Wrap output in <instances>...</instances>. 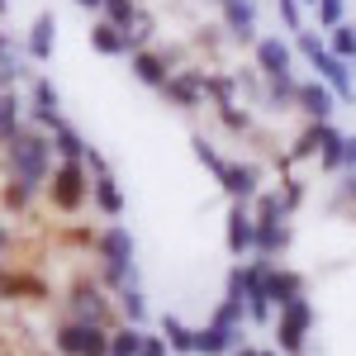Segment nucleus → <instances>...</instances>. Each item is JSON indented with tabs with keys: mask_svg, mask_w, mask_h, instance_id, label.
Masks as SVG:
<instances>
[{
	"mask_svg": "<svg viewBox=\"0 0 356 356\" xmlns=\"http://www.w3.org/2000/svg\"><path fill=\"white\" fill-rule=\"evenodd\" d=\"M90 48H95L100 57H124L129 53V33L114 29L110 19H95V24H90Z\"/></svg>",
	"mask_w": 356,
	"mask_h": 356,
	"instance_id": "19",
	"label": "nucleus"
},
{
	"mask_svg": "<svg viewBox=\"0 0 356 356\" xmlns=\"http://www.w3.org/2000/svg\"><path fill=\"white\" fill-rule=\"evenodd\" d=\"M43 195H48L53 214H67V219L81 214L86 204H90V171H86V162H57Z\"/></svg>",
	"mask_w": 356,
	"mask_h": 356,
	"instance_id": "5",
	"label": "nucleus"
},
{
	"mask_svg": "<svg viewBox=\"0 0 356 356\" xmlns=\"http://www.w3.org/2000/svg\"><path fill=\"white\" fill-rule=\"evenodd\" d=\"M290 62H295V48H290L285 38H257V67H261L266 81H271V76H285Z\"/></svg>",
	"mask_w": 356,
	"mask_h": 356,
	"instance_id": "14",
	"label": "nucleus"
},
{
	"mask_svg": "<svg viewBox=\"0 0 356 356\" xmlns=\"http://www.w3.org/2000/svg\"><path fill=\"white\" fill-rule=\"evenodd\" d=\"M90 204L105 214V219H119L124 214V191H119V181H114V171H90Z\"/></svg>",
	"mask_w": 356,
	"mask_h": 356,
	"instance_id": "12",
	"label": "nucleus"
},
{
	"mask_svg": "<svg viewBox=\"0 0 356 356\" xmlns=\"http://www.w3.org/2000/svg\"><path fill=\"white\" fill-rule=\"evenodd\" d=\"M223 243L233 257H257V219L247 204H233L228 209V228H223Z\"/></svg>",
	"mask_w": 356,
	"mask_h": 356,
	"instance_id": "8",
	"label": "nucleus"
},
{
	"mask_svg": "<svg viewBox=\"0 0 356 356\" xmlns=\"http://www.w3.org/2000/svg\"><path fill=\"white\" fill-rule=\"evenodd\" d=\"M290 157H318V129L309 124L300 138H295V147H290Z\"/></svg>",
	"mask_w": 356,
	"mask_h": 356,
	"instance_id": "36",
	"label": "nucleus"
},
{
	"mask_svg": "<svg viewBox=\"0 0 356 356\" xmlns=\"http://www.w3.org/2000/svg\"><path fill=\"white\" fill-rule=\"evenodd\" d=\"M19 105H24V100H19L15 90H0V147L24 129V124H19Z\"/></svg>",
	"mask_w": 356,
	"mask_h": 356,
	"instance_id": "26",
	"label": "nucleus"
},
{
	"mask_svg": "<svg viewBox=\"0 0 356 356\" xmlns=\"http://www.w3.org/2000/svg\"><path fill=\"white\" fill-rule=\"evenodd\" d=\"M95 280L119 295L124 285H134L138 271H134V233L124 228V223H110V228H100L95 233Z\"/></svg>",
	"mask_w": 356,
	"mask_h": 356,
	"instance_id": "2",
	"label": "nucleus"
},
{
	"mask_svg": "<svg viewBox=\"0 0 356 356\" xmlns=\"http://www.w3.org/2000/svg\"><path fill=\"white\" fill-rule=\"evenodd\" d=\"M53 38H57V19L53 15H38L33 29H29V57L33 62H48L53 57Z\"/></svg>",
	"mask_w": 356,
	"mask_h": 356,
	"instance_id": "21",
	"label": "nucleus"
},
{
	"mask_svg": "<svg viewBox=\"0 0 356 356\" xmlns=\"http://www.w3.org/2000/svg\"><path fill=\"white\" fill-rule=\"evenodd\" d=\"M100 19H110L114 29H129L138 24V0H105V10H100Z\"/></svg>",
	"mask_w": 356,
	"mask_h": 356,
	"instance_id": "29",
	"label": "nucleus"
},
{
	"mask_svg": "<svg viewBox=\"0 0 356 356\" xmlns=\"http://www.w3.org/2000/svg\"><path fill=\"white\" fill-rule=\"evenodd\" d=\"M223 29L238 43H257V10H252V0H228L223 5Z\"/></svg>",
	"mask_w": 356,
	"mask_h": 356,
	"instance_id": "16",
	"label": "nucleus"
},
{
	"mask_svg": "<svg viewBox=\"0 0 356 356\" xmlns=\"http://www.w3.org/2000/svg\"><path fill=\"white\" fill-rule=\"evenodd\" d=\"M252 219H257V223H285V219H290V209H285L280 191H261V195H257V200H252Z\"/></svg>",
	"mask_w": 356,
	"mask_h": 356,
	"instance_id": "25",
	"label": "nucleus"
},
{
	"mask_svg": "<svg viewBox=\"0 0 356 356\" xmlns=\"http://www.w3.org/2000/svg\"><path fill=\"white\" fill-rule=\"evenodd\" d=\"M275 5H280V19H285V29L304 33V10H300V0H275Z\"/></svg>",
	"mask_w": 356,
	"mask_h": 356,
	"instance_id": "38",
	"label": "nucleus"
},
{
	"mask_svg": "<svg viewBox=\"0 0 356 356\" xmlns=\"http://www.w3.org/2000/svg\"><path fill=\"white\" fill-rule=\"evenodd\" d=\"M138 352H143V328H134V323L110 328V356H138Z\"/></svg>",
	"mask_w": 356,
	"mask_h": 356,
	"instance_id": "28",
	"label": "nucleus"
},
{
	"mask_svg": "<svg viewBox=\"0 0 356 356\" xmlns=\"http://www.w3.org/2000/svg\"><path fill=\"white\" fill-rule=\"evenodd\" d=\"M162 90H166V100H176L181 110H200V100H204V72H195V67L171 72V81Z\"/></svg>",
	"mask_w": 356,
	"mask_h": 356,
	"instance_id": "13",
	"label": "nucleus"
},
{
	"mask_svg": "<svg viewBox=\"0 0 356 356\" xmlns=\"http://www.w3.org/2000/svg\"><path fill=\"white\" fill-rule=\"evenodd\" d=\"M10 252V228H5V219H0V257Z\"/></svg>",
	"mask_w": 356,
	"mask_h": 356,
	"instance_id": "43",
	"label": "nucleus"
},
{
	"mask_svg": "<svg viewBox=\"0 0 356 356\" xmlns=\"http://www.w3.org/2000/svg\"><path fill=\"white\" fill-rule=\"evenodd\" d=\"M223 191L233 195V204H252V200H257V181H261V171H257V162H228L223 166Z\"/></svg>",
	"mask_w": 356,
	"mask_h": 356,
	"instance_id": "9",
	"label": "nucleus"
},
{
	"mask_svg": "<svg viewBox=\"0 0 356 356\" xmlns=\"http://www.w3.org/2000/svg\"><path fill=\"white\" fill-rule=\"evenodd\" d=\"M0 53H5V33H0Z\"/></svg>",
	"mask_w": 356,
	"mask_h": 356,
	"instance_id": "45",
	"label": "nucleus"
},
{
	"mask_svg": "<svg viewBox=\"0 0 356 356\" xmlns=\"http://www.w3.org/2000/svg\"><path fill=\"white\" fill-rule=\"evenodd\" d=\"M204 95H214V105H233V76H209L204 72Z\"/></svg>",
	"mask_w": 356,
	"mask_h": 356,
	"instance_id": "34",
	"label": "nucleus"
},
{
	"mask_svg": "<svg viewBox=\"0 0 356 356\" xmlns=\"http://www.w3.org/2000/svg\"><path fill=\"white\" fill-rule=\"evenodd\" d=\"M171 72H176V67H171V57L147 53V48H143V53H134V76L143 86H157V90H162V86L171 81Z\"/></svg>",
	"mask_w": 356,
	"mask_h": 356,
	"instance_id": "18",
	"label": "nucleus"
},
{
	"mask_svg": "<svg viewBox=\"0 0 356 356\" xmlns=\"http://www.w3.org/2000/svg\"><path fill=\"white\" fill-rule=\"evenodd\" d=\"M76 5H81V10H95V15L105 10V0H76Z\"/></svg>",
	"mask_w": 356,
	"mask_h": 356,
	"instance_id": "44",
	"label": "nucleus"
},
{
	"mask_svg": "<svg viewBox=\"0 0 356 356\" xmlns=\"http://www.w3.org/2000/svg\"><path fill=\"white\" fill-rule=\"evenodd\" d=\"M309 328H314V304L295 300L275 309V352L280 356H304L309 352Z\"/></svg>",
	"mask_w": 356,
	"mask_h": 356,
	"instance_id": "6",
	"label": "nucleus"
},
{
	"mask_svg": "<svg viewBox=\"0 0 356 356\" xmlns=\"http://www.w3.org/2000/svg\"><path fill=\"white\" fill-rule=\"evenodd\" d=\"M0 5H5V0H0Z\"/></svg>",
	"mask_w": 356,
	"mask_h": 356,
	"instance_id": "48",
	"label": "nucleus"
},
{
	"mask_svg": "<svg viewBox=\"0 0 356 356\" xmlns=\"http://www.w3.org/2000/svg\"><path fill=\"white\" fill-rule=\"evenodd\" d=\"M295 53H300L304 62H309V67L318 72V81L328 86L337 100H352V90H356L352 67H347L342 57H332V53H328V43H323L318 33H309V29H304V33H295Z\"/></svg>",
	"mask_w": 356,
	"mask_h": 356,
	"instance_id": "4",
	"label": "nucleus"
},
{
	"mask_svg": "<svg viewBox=\"0 0 356 356\" xmlns=\"http://www.w3.org/2000/svg\"><path fill=\"white\" fill-rule=\"evenodd\" d=\"M15 290H19V271L0 257V300H15Z\"/></svg>",
	"mask_w": 356,
	"mask_h": 356,
	"instance_id": "39",
	"label": "nucleus"
},
{
	"mask_svg": "<svg viewBox=\"0 0 356 356\" xmlns=\"http://www.w3.org/2000/svg\"><path fill=\"white\" fill-rule=\"evenodd\" d=\"M266 300H271V309H285V304L304 300V275L271 261V271H266Z\"/></svg>",
	"mask_w": 356,
	"mask_h": 356,
	"instance_id": "11",
	"label": "nucleus"
},
{
	"mask_svg": "<svg viewBox=\"0 0 356 356\" xmlns=\"http://www.w3.org/2000/svg\"><path fill=\"white\" fill-rule=\"evenodd\" d=\"M238 347H243V342H238L233 328H219V323L195 328V356H233Z\"/></svg>",
	"mask_w": 356,
	"mask_h": 356,
	"instance_id": "15",
	"label": "nucleus"
},
{
	"mask_svg": "<svg viewBox=\"0 0 356 356\" xmlns=\"http://www.w3.org/2000/svg\"><path fill=\"white\" fill-rule=\"evenodd\" d=\"M280 200H285V209H295V204L304 200V181L300 176H285V181H280Z\"/></svg>",
	"mask_w": 356,
	"mask_h": 356,
	"instance_id": "40",
	"label": "nucleus"
},
{
	"mask_svg": "<svg viewBox=\"0 0 356 356\" xmlns=\"http://www.w3.org/2000/svg\"><path fill=\"white\" fill-rule=\"evenodd\" d=\"M114 309H119V318H124V323H134V328L147 323V300H143L138 280H134V285H124V290L114 295Z\"/></svg>",
	"mask_w": 356,
	"mask_h": 356,
	"instance_id": "23",
	"label": "nucleus"
},
{
	"mask_svg": "<svg viewBox=\"0 0 356 356\" xmlns=\"http://www.w3.org/2000/svg\"><path fill=\"white\" fill-rule=\"evenodd\" d=\"M195 157H200V162L209 166V171H214V176H223V166H228V162H223V157H219V152H214V147H209V143H204V134L195 138Z\"/></svg>",
	"mask_w": 356,
	"mask_h": 356,
	"instance_id": "37",
	"label": "nucleus"
},
{
	"mask_svg": "<svg viewBox=\"0 0 356 356\" xmlns=\"http://www.w3.org/2000/svg\"><path fill=\"white\" fill-rule=\"evenodd\" d=\"M314 129H318V166L342 171L347 166V134H337L332 124H314Z\"/></svg>",
	"mask_w": 356,
	"mask_h": 356,
	"instance_id": "17",
	"label": "nucleus"
},
{
	"mask_svg": "<svg viewBox=\"0 0 356 356\" xmlns=\"http://www.w3.org/2000/svg\"><path fill=\"white\" fill-rule=\"evenodd\" d=\"M328 53H332V57H342L347 67L356 62V29H352V24H337V29H332V38H328Z\"/></svg>",
	"mask_w": 356,
	"mask_h": 356,
	"instance_id": "31",
	"label": "nucleus"
},
{
	"mask_svg": "<svg viewBox=\"0 0 356 356\" xmlns=\"http://www.w3.org/2000/svg\"><path fill=\"white\" fill-rule=\"evenodd\" d=\"M5 166H10V181H19L29 191H43L48 186V176H53V138L43 134V129H33L24 124L19 134L5 143Z\"/></svg>",
	"mask_w": 356,
	"mask_h": 356,
	"instance_id": "1",
	"label": "nucleus"
},
{
	"mask_svg": "<svg viewBox=\"0 0 356 356\" xmlns=\"http://www.w3.org/2000/svg\"><path fill=\"white\" fill-rule=\"evenodd\" d=\"M233 356H280V352H271V347H238Z\"/></svg>",
	"mask_w": 356,
	"mask_h": 356,
	"instance_id": "42",
	"label": "nucleus"
},
{
	"mask_svg": "<svg viewBox=\"0 0 356 356\" xmlns=\"http://www.w3.org/2000/svg\"><path fill=\"white\" fill-rule=\"evenodd\" d=\"M166 352H171V347H166L162 332H143V352L138 356H166Z\"/></svg>",
	"mask_w": 356,
	"mask_h": 356,
	"instance_id": "41",
	"label": "nucleus"
},
{
	"mask_svg": "<svg viewBox=\"0 0 356 356\" xmlns=\"http://www.w3.org/2000/svg\"><path fill=\"white\" fill-rule=\"evenodd\" d=\"M53 347H57V356H110V328H90V323L57 318Z\"/></svg>",
	"mask_w": 356,
	"mask_h": 356,
	"instance_id": "7",
	"label": "nucleus"
},
{
	"mask_svg": "<svg viewBox=\"0 0 356 356\" xmlns=\"http://www.w3.org/2000/svg\"><path fill=\"white\" fill-rule=\"evenodd\" d=\"M33 195H38V191H29V186H19V181H5V186H0L5 209H15V214H24L29 204H33Z\"/></svg>",
	"mask_w": 356,
	"mask_h": 356,
	"instance_id": "32",
	"label": "nucleus"
},
{
	"mask_svg": "<svg viewBox=\"0 0 356 356\" xmlns=\"http://www.w3.org/2000/svg\"><path fill=\"white\" fill-rule=\"evenodd\" d=\"M314 10H318V24H323V29L347 24V0H318Z\"/></svg>",
	"mask_w": 356,
	"mask_h": 356,
	"instance_id": "33",
	"label": "nucleus"
},
{
	"mask_svg": "<svg viewBox=\"0 0 356 356\" xmlns=\"http://www.w3.org/2000/svg\"><path fill=\"white\" fill-rule=\"evenodd\" d=\"M48 138H53V152L62 157V162H86V152H90V143H86V138L76 134L67 119H62V124H57Z\"/></svg>",
	"mask_w": 356,
	"mask_h": 356,
	"instance_id": "20",
	"label": "nucleus"
},
{
	"mask_svg": "<svg viewBox=\"0 0 356 356\" xmlns=\"http://www.w3.org/2000/svg\"><path fill=\"white\" fill-rule=\"evenodd\" d=\"M209 323L243 332V323H247V304H243V300H233V295H223V300L214 304V314H209Z\"/></svg>",
	"mask_w": 356,
	"mask_h": 356,
	"instance_id": "27",
	"label": "nucleus"
},
{
	"mask_svg": "<svg viewBox=\"0 0 356 356\" xmlns=\"http://www.w3.org/2000/svg\"><path fill=\"white\" fill-rule=\"evenodd\" d=\"M285 247H290V228L285 223H257V257L275 261Z\"/></svg>",
	"mask_w": 356,
	"mask_h": 356,
	"instance_id": "24",
	"label": "nucleus"
},
{
	"mask_svg": "<svg viewBox=\"0 0 356 356\" xmlns=\"http://www.w3.org/2000/svg\"><path fill=\"white\" fill-rule=\"evenodd\" d=\"M157 328H162L166 347H171L176 356H195V328H191V323H181L176 314H162V323H157Z\"/></svg>",
	"mask_w": 356,
	"mask_h": 356,
	"instance_id": "22",
	"label": "nucleus"
},
{
	"mask_svg": "<svg viewBox=\"0 0 356 356\" xmlns=\"http://www.w3.org/2000/svg\"><path fill=\"white\" fill-rule=\"evenodd\" d=\"M304 114H309V124H332V110H337V95H332L328 86L318 81H300V100H295Z\"/></svg>",
	"mask_w": 356,
	"mask_h": 356,
	"instance_id": "10",
	"label": "nucleus"
},
{
	"mask_svg": "<svg viewBox=\"0 0 356 356\" xmlns=\"http://www.w3.org/2000/svg\"><path fill=\"white\" fill-rule=\"evenodd\" d=\"M62 318L90 323V328H119V323H114V318H119L114 295L100 280H90V275H76V280L67 285V295H62Z\"/></svg>",
	"mask_w": 356,
	"mask_h": 356,
	"instance_id": "3",
	"label": "nucleus"
},
{
	"mask_svg": "<svg viewBox=\"0 0 356 356\" xmlns=\"http://www.w3.org/2000/svg\"><path fill=\"white\" fill-rule=\"evenodd\" d=\"M219 5H228V0H219Z\"/></svg>",
	"mask_w": 356,
	"mask_h": 356,
	"instance_id": "47",
	"label": "nucleus"
},
{
	"mask_svg": "<svg viewBox=\"0 0 356 356\" xmlns=\"http://www.w3.org/2000/svg\"><path fill=\"white\" fill-rule=\"evenodd\" d=\"M266 95H271V110H290V105L300 100V81H295L290 72H285V76H271V90H266Z\"/></svg>",
	"mask_w": 356,
	"mask_h": 356,
	"instance_id": "30",
	"label": "nucleus"
},
{
	"mask_svg": "<svg viewBox=\"0 0 356 356\" xmlns=\"http://www.w3.org/2000/svg\"><path fill=\"white\" fill-rule=\"evenodd\" d=\"M300 5H318V0H300Z\"/></svg>",
	"mask_w": 356,
	"mask_h": 356,
	"instance_id": "46",
	"label": "nucleus"
},
{
	"mask_svg": "<svg viewBox=\"0 0 356 356\" xmlns=\"http://www.w3.org/2000/svg\"><path fill=\"white\" fill-rule=\"evenodd\" d=\"M219 119H223V129H233V134H247L252 129L247 110H238V105H219Z\"/></svg>",
	"mask_w": 356,
	"mask_h": 356,
	"instance_id": "35",
	"label": "nucleus"
}]
</instances>
